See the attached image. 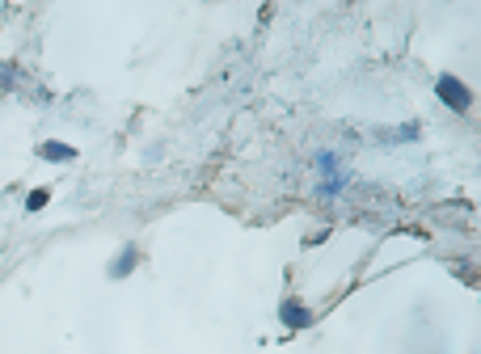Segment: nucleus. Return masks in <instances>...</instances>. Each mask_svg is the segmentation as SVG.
I'll return each instance as SVG.
<instances>
[{
    "mask_svg": "<svg viewBox=\"0 0 481 354\" xmlns=\"http://www.w3.org/2000/svg\"><path fill=\"white\" fill-rule=\"evenodd\" d=\"M325 241H330V228H321V232H313V236H308L304 245H325Z\"/></svg>",
    "mask_w": 481,
    "mask_h": 354,
    "instance_id": "10",
    "label": "nucleus"
},
{
    "mask_svg": "<svg viewBox=\"0 0 481 354\" xmlns=\"http://www.w3.org/2000/svg\"><path fill=\"white\" fill-rule=\"evenodd\" d=\"M313 320H317V312L308 308L304 300H295V295H283V300H279V325H283L288 333H304V329H313Z\"/></svg>",
    "mask_w": 481,
    "mask_h": 354,
    "instance_id": "2",
    "label": "nucleus"
},
{
    "mask_svg": "<svg viewBox=\"0 0 481 354\" xmlns=\"http://www.w3.org/2000/svg\"><path fill=\"white\" fill-rule=\"evenodd\" d=\"M47 203H51V190H47V186L30 190V194H26V216H39V211H43Z\"/></svg>",
    "mask_w": 481,
    "mask_h": 354,
    "instance_id": "8",
    "label": "nucleus"
},
{
    "mask_svg": "<svg viewBox=\"0 0 481 354\" xmlns=\"http://www.w3.org/2000/svg\"><path fill=\"white\" fill-rule=\"evenodd\" d=\"M338 169H346V156H342V152H334V148H317V152H313V173L317 177H330V173H338Z\"/></svg>",
    "mask_w": 481,
    "mask_h": 354,
    "instance_id": "6",
    "label": "nucleus"
},
{
    "mask_svg": "<svg viewBox=\"0 0 481 354\" xmlns=\"http://www.w3.org/2000/svg\"><path fill=\"white\" fill-rule=\"evenodd\" d=\"M9 88H17V64L0 59V93H9Z\"/></svg>",
    "mask_w": 481,
    "mask_h": 354,
    "instance_id": "9",
    "label": "nucleus"
},
{
    "mask_svg": "<svg viewBox=\"0 0 481 354\" xmlns=\"http://www.w3.org/2000/svg\"><path fill=\"white\" fill-rule=\"evenodd\" d=\"M346 190H350V169H338V173L317 181V203H334V198H342Z\"/></svg>",
    "mask_w": 481,
    "mask_h": 354,
    "instance_id": "4",
    "label": "nucleus"
},
{
    "mask_svg": "<svg viewBox=\"0 0 481 354\" xmlns=\"http://www.w3.org/2000/svg\"><path fill=\"white\" fill-rule=\"evenodd\" d=\"M140 262H144V249H140L136 241H127V245H123V249L110 258L106 274H110L114 283H123V278H131V274H136V266H140Z\"/></svg>",
    "mask_w": 481,
    "mask_h": 354,
    "instance_id": "3",
    "label": "nucleus"
},
{
    "mask_svg": "<svg viewBox=\"0 0 481 354\" xmlns=\"http://www.w3.org/2000/svg\"><path fill=\"white\" fill-rule=\"evenodd\" d=\"M418 135H422V127H418V123H401V127L376 131V139H380V143H414Z\"/></svg>",
    "mask_w": 481,
    "mask_h": 354,
    "instance_id": "7",
    "label": "nucleus"
},
{
    "mask_svg": "<svg viewBox=\"0 0 481 354\" xmlns=\"http://www.w3.org/2000/svg\"><path fill=\"white\" fill-rule=\"evenodd\" d=\"M39 156H43L47 165H72L81 152H76L72 143H64V139H43V143H39Z\"/></svg>",
    "mask_w": 481,
    "mask_h": 354,
    "instance_id": "5",
    "label": "nucleus"
},
{
    "mask_svg": "<svg viewBox=\"0 0 481 354\" xmlns=\"http://www.w3.org/2000/svg\"><path fill=\"white\" fill-rule=\"evenodd\" d=\"M435 97H439L452 114H469V110H473V88L465 85L460 76H452V72H443V76L435 81Z\"/></svg>",
    "mask_w": 481,
    "mask_h": 354,
    "instance_id": "1",
    "label": "nucleus"
}]
</instances>
